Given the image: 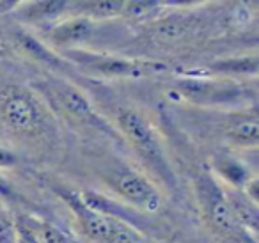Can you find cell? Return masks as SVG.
<instances>
[{"label": "cell", "instance_id": "11", "mask_svg": "<svg viewBox=\"0 0 259 243\" xmlns=\"http://www.w3.org/2000/svg\"><path fill=\"white\" fill-rule=\"evenodd\" d=\"M94 32V22L80 16L66 18L50 30V39L61 47H73V45L85 43Z\"/></svg>", "mask_w": 259, "mask_h": 243}, {"label": "cell", "instance_id": "7", "mask_svg": "<svg viewBox=\"0 0 259 243\" xmlns=\"http://www.w3.org/2000/svg\"><path fill=\"white\" fill-rule=\"evenodd\" d=\"M66 57L71 59L75 64L91 69L93 73L110 78H144L167 69L163 62L141 61V59H126L119 55L94 54L83 50H68Z\"/></svg>", "mask_w": 259, "mask_h": 243}, {"label": "cell", "instance_id": "9", "mask_svg": "<svg viewBox=\"0 0 259 243\" xmlns=\"http://www.w3.org/2000/svg\"><path fill=\"white\" fill-rule=\"evenodd\" d=\"M226 137L238 147H255L259 140V119L257 112L252 107L250 110L233 112L224 123Z\"/></svg>", "mask_w": 259, "mask_h": 243}, {"label": "cell", "instance_id": "18", "mask_svg": "<svg viewBox=\"0 0 259 243\" xmlns=\"http://www.w3.org/2000/svg\"><path fill=\"white\" fill-rule=\"evenodd\" d=\"M18 164V158L11 149L0 144V169H11Z\"/></svg>", "mask_w": 259, "mask_h": 243}, {"label": "cell", "instance_id": "17", "mask_svg": "<svg viewBox=\"0 0 259 243\" xmlns=\"http://www.w3.org/2000/svg\"><path fill=\"white\" fill-rule=\"evenodd\" d=\"M158 9H162V4H158V2H124L122 16L142 20L151 13H156Z\"/></svg>", "mask_w": 259, "mask_h": 243}, {"label": "cell", "instance_id": "20", "mask_svg": "<svg viewBox=\"0 0 259 243\" xmlns=\"http://www.w3.org/2000/svg\"><path fill=\"white\" fill-rule=\"evenodd\" d=\"M18 243H36V241H32V239H30L29 236H25L23 232L18 231Z\"/></svg>", "mask_w": 259, "mask_h": 243}, {"label": "cell", "instance_id": "21", "mask_svg": "<svg viewBox=\"0 0 259 243\" xmlns=\"http://www.w3.org/2000/svg\"><path fill=\"white\" fill-rule=\"evenodd\" d=\"M8 217V213H6V206H4V200L0 199V220H6Z\"/></svg>", "mask_w": 259, "mask_h": 243}, {"label": "cell", "instance_id": "2", "mask_svg": "<svg viewBox=\"0 0 259 243\" xmlns=\"http://www.w3.org/2000/svg\"><path fill=\"white\" fill-rule=\"evenodd\" d=\"M34 91L43 98L52 114H59L71 126H76L78 130L89 133H100V135L110 137V139H121L114 126L103 115L98 114V110L91 105L85 94L80 93L76 87H73L66 80H41V82H36Z\"/></svg>", "mask_w": 259, "mask_h": 243}, {"label": "cell", "instance_id": "19", "mask_svg": "<svg viewBox=\"0 0 259 243\" xmlns=\"http://www.w3.org/2000/svg\"><path fill=\"white\" fill-rule=\"evenodd\" d=\"M15 195L16 192L11 183H9V179H6L4 176H0V199H15Z\"/></svg>", "mask_w": 259, "mask_h": 243}, {"label": "cell", "instance_id": "14", "mask_svg": "<svg viewBox=\"0 0 259 243\" xmlns=\"http://www.w3.org/2000/svg\"><path fill=\"white\" fill-rule=\"evenodd\" d=\"M69 9L75 11V16L87 18L91 22L110 20L122 16L124 2L122 0H85V2H69Z\"/></svg>", "mask_w": 259, "mask_h": 243}, {"label": "cell", "instance_id": "3", "mask_svg": "<svg viewBox=\"0 0 259 243\" xmlns=\"http://www.w3.org/2000/svg\"><path fill=\"white\" fill-rule=\"evenodd\" d=\"M57 193L71 210L82 232L94 243H151L137 225L93 208L83 200L82 193L69 188H59Z\"/></svg>", "mask_w": 259, "mask_h": 243}, {"label": "cell", "instance_id": "5", "mask_svg": "<svg viewBox=\"0 0 259 243\" xmlns=\"http://www.w3.org/2000/svg\"><path fill=\"white\" fill-rule=\"evenodd\" d=\"M195 197L209 227L233 243H255V236L245 231L234 218L226 197V186L211 174L201 172L195 179Z\"/></svg>", "mask_w": 259, "mask_h": 243}, {"label": "cell", "instance_id": "15", "mask_svg": "<svg viewBox=\"0 0 259 243\" xmlns=\"http://www.w3.org/2000/svg\"><path fill=\"white\" fill-rule=\"evenodd\" d=\"M69 2H25L18 6V18L27 23H45L68 13Z\"/></svg>", "mask_w": 259, "mask_h": 243}, {"label": "cell", "instance_id": "6", "mask_svg": "<svg viewBox=\"0 0 259 243\" xmlns=\"http://www.w3.org/2000/svg\"><path fill=\"white\" fill-rule=\"evenodd\" d=\"M105 183L110 190L124 200L130 208L137 210V213L158 215L163 208V197L155 183L144 174L132 167L117 165L105 174Z\"/></svg>", "mask_w": 259, "mask_h": 243}, {"label": "cell", "instance_id": "10", "mask_svg": "<svg viewBox=\"0 0 259 243\" xmlns=\"http://www.w3.org/2000/svg\"><path fill=\"white\" fill-rule=\"evenodd\" d=\"M16 229L36 243H76L68 232L34 215H20L15 222Z\"/></svg>", "mask_w": 259, "mask_h": 243}, {"label": "cell", "instance_id": "8", "mask_svg": "<svg viewBox=\"0 0 259 243\" xmlns=\"http://www.w3.org/2000/svg\"><path fill=\"white\" fill-rule=\"evenodd\" d=\"M178 89L188 101L197 105H243L254 93L236 82H211L188 78L178 82Z\"/></svg>", "mask_w": 259, "mask_h": 243}, {"label": "cell", "instance_id": "4", "mask_svg": "<svg viewBox=\"0 0 259 243\" xmlns=\"http://www.w3.org/2000/svg\"><path fill=\"white\" fill-rule=\"evenodd\" d=\"M115 132L121 139H124L134 151L142 158L146 165L167 185H172L174 174L170 171L169 160L162 147L155 128L144 114L135 108H119Z\"/></svg>", "mask_w": 259, "mask_h": 243}, {"label": "cell", "instance_id": "1", "mask_svg": "<svg viewBox=\"0 0 259 243\" xmlns=\"http://www.w3.org/2000/svg\"><path fill=\"white\" fill-rule=\"evenodd\" d=\"M0 123L27 139L55 133V115L48 105L36 91L23 86H8L0 91Z\"/></svg>", "mask_w": 259, "mask_h": 243}, {"label": "cell", "instance_id": "13", "mask_svg": "<svg viewBox=\"0 0 259 243\" xmlns=\"http://www.w3.org/2000/svg\"><path fill=\"white\" fill-rule=\"evenodd\" d=\"M215 178L222 183L224 186L227 185V188L234 190H243L248 185L254 176L248 171V167L245 164H241L238 158L233 156H219L215 161Z\"/></svg>", "mask_w": 259, "mask_h": 243}, {"label": "cell", "instance_id": "16", "mask_svg": "<svg viewBox=\"0 0 259 243\" xmlns=\"http://www.w3.org/2000/svg\"><path fill=\"white\" fill-rule=\"evenodd\" d=\"M213 73H220V75H252L257 73V57H236V59H226V61L215 62L211 66Z\"/></svg>", "mask_w": 259, "mask_h": 243}, {"label": "cell", "instance_id": "12", "mask_svg": "<svg viewBox=\"0 0 259 243\" xmlns=\"http://www.w3.org/2000/svg\"><path fill=\"white\" fill-rule=\"evenodd\" d=\"M226 197L238 224H240L245 231L250 232V234H254V236L257 234V227H259L257 202L252 200L243 190L227 188V186H226Z\"/></svg>", "mask_w": 259, "mask_h": 243}]
</instances>
